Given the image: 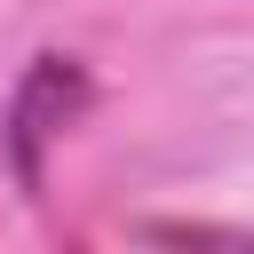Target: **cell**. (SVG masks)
<instances>
[{
  "label": "cell",
  "mask_w": 254,
  "mask_h": 254,
  "mask_svg": "<svg viewBox=\"0 0 254 254\" xmlns=\"http://www.w3.org/2000/svg\"><path fill=\"white\" fill-rule=\"evenodd\" d=\"M71 254H87V246H71Z\"/></svg>",
  "instance_id": "cell-2"
},
{
  "label": "cell",
  "mask_w": 254,
  "mask_h": 254,
  "mask_svg": "<svg viewBox=\"0 0 254 254\" xmlns=\"http://www.w3.org/2000/svg\"><path fill=\"white\" fill-rule=\"evenodd\" d=\"M87 103H95V79H87L79 56H40V64L16 79V103H8L0 143H8V167H16L24 190H40V175H48V143H64V135L79 127Z\"/></svg>",
  "instance_id": "cell-1"
}]
</instances>
